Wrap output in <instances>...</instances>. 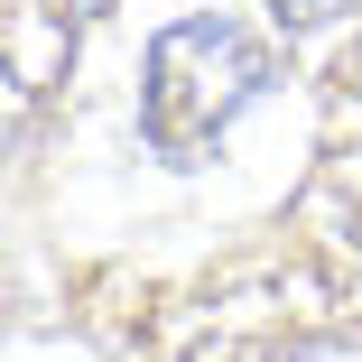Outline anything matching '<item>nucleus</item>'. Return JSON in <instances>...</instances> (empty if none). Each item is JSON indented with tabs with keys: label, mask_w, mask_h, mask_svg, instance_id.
Returning <instances> with one entry per match:
<instances>
[{
	"label": "nucleus",
	"mask_w": 362,
	"mask_h": 362,
	"mask_svg": "<svg viewBox=\"0 0 362 362\" xmlns=\"http://www.w3.org/2000/svg\"><path fill=\"white\" fill-rule=\"evenodd\" d=\"M279 84V47L233 28V19H177L149 47V84H139V121L168 158L214 149L260 93Z\"/></svg>",
	"instance_id": "obj_1"
},
{
	"label": "nucleus",
	"mask_w": 362,
	"mask_h": 362,
	"mask_svg": "<svg viewBox=\"0 0 362 362\" xmlns=\"http://www.w3.org/2000/svg\"><path fill=\"white\" fill-rule=\"evenodd\" d=\"M279 10H288V19H307V28H316V19H344V10H362V0H279Z\"/></svg>",
	"instance_id": "obj_2"
},
{
	"label": "nucleus",
	"mask_w": 362,
	"mask_h": 362,
	"mask_svg": "<svg viewBox=\"0 0 362 362\" xmlns=\"http://www.w3.org/2000/svg\"><path fill=\"white\" fill-rule=\"evenodd\" d=\"M298 362H362V353H298Z\"/></svg>",
	"instance_id": "obj_3"
}]
</instances>
